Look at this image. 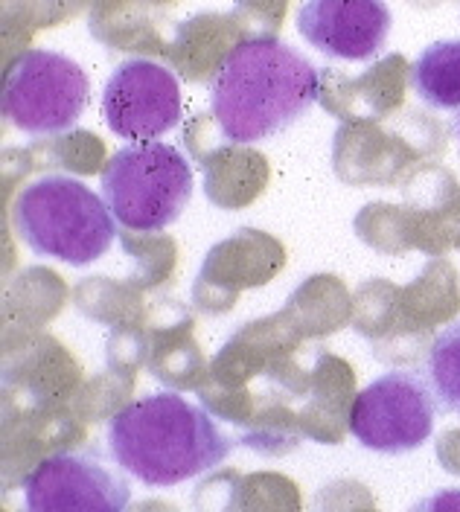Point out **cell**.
I'll return each mask as SVG.
<instances>
[{
    "label": "cell",
    "instance_id": "cell-1",
    "mask_svg": "<svg viewBox=\"0 0 460 512\" xmlns=\"http://www.w3.org/2000/svg\"><path fill=\"white\" fill-rule=\"evenodd\" d=\"M321 94V73L274 35L242 38L210 79V114L233 146L263 143L292 128Z\"/></svg>",
    "mask_w": 460,
    "mask_h": 512
},
{
    "label": "cell",
    "instance_id": "cell-2",
    "mask_svg": "<svg viewBox=\"0 0 460 512\" xmlns=\"http://www.w3.org/2000/svg\"><path fill=\"white\" fill-rule=\"evenodd\" d=\"M105 443L117 466L146 486H175L213 472L236 446L204 405L175 390L120 408L108 419Z\"/></svg>",
    "mask_w": 460,
    "mask_h": 512
},
{
    "label": "cell",
    "instance_id": "cell-3",
    "mask_svg": "<svg viewBox=\"0 0 460 512\" xmlns=\"http://www.w3.org/2000/svg\"><path fill=\"white\" fill-rule=\"evenodd\" d=\"M12 222L35 256L85 268L111 251L117 219L105 198L70 175H44L18 192Z\"/></svg>",
    "mask_w": 460,
    "mask_h": 512
},
{
    "label": "cell",
    "instance_id": "cell-4",
    "mask_svg": "<svg viewBox=\"0 0 460 512\" xmlns=\"http://www.w3.org/2000/svg\"><path fill=\"white\" fill-rule=\"evenodd\" d=\"M193 166L178 146L129 143L114 152L102 169V198L114 219L137 230L155 233L181 219L193 198Z\"/></svg>",
    "mask_w": 460,
    "mask_h": 512
},
{
    "label": "cell",
    "instance_id": "cell-5",
    "mask_svg": "<svg viewBox=\"0 0 460 512\" xmlns=\"http://www.w3.org/2000/svg\"><path fill=\"white\" fill-rule=\"evenodd\" d=\"M91 102V79L82 64L56 50H24L3 73V120L30 137H53L73 128Z\"/></svg>",
    "mask_w": 460,
    "mask_h": 512
},
{
    "label": "cell",
    "instance_id": "cell-6",
    "mask_svg": "<svg viewBox=\"0 0 460 512\" xmlns=\"http://www.w3.org/2000/svg\"><path fill=\"white\" fill-rule=\"evenodd\" d=\"M440 402L420 370H391L356 393L350 434L370 451L408 454L426 446Z\"/></svg>",
    "mask_w": 460,
    "mask_h": 512
},
{
    "label": "cell",
    "instance_id": "cell-7",
    "mask_svg": "<svg viewBox=\"0 0 460 512\" xmlns=\"http://www.w3.org/2000/svg\"><path fill=\"white\" fill-rule=\"evenodd\" d=\"M24 512H129L132 489L97 451L65 448L27 475Z\"/></svg>",
    "mask_w": 460,
    "mask_h": 512
},
{
    "label": "cell",
    "instance_id": "cell-8",
    "mask_svg": "<svg viewBox=\"0 0 460 512\" xmlns=\"http://www.w3.org/2000/svg\"><path fill=\"white\" fill-rule=\"evenodd\" d=\"M102 117L129 143H155L181 123V82L152 59H129L105 82Z\"/></svg>",
    "mask_w": 460,
    "mask_h": 512
},
{
    "label": "cell",
    "instance_id": "cell-9",
    "mask_svg": "<svg viewBox=\"0 0 460 512\" xmlns=\"http://www.w3.org/2000/svg\"><path fill=\"white\" fill-rule=\"evenodd\" d=\"M295 24L327 59L367 62L385 50L394 15L385 0H303Z\"/></svg>",
    "mask_w": 460,
    "mask_h": 512
},
{
    "label": "cell",
    "instance_id": "cell-10",
    "mask_svg": "<svg viewBox=\"0 0 460 512\" xmlns=\"http://www.w3.org/2000/svg\"><path fill=\"white\" fill-rule=\"evenodd\" d=\"M411 88L431 111H460V38L434 41L411 67Z\"/></svg>",
    "mask_w": 460,
    "mask_h": 512
},
{
    "label": "cell",
    "instance_id": "cell-11",
    "mask_svg": "<svg viewBox=\"0 0 460 512\" xmlns=\"http://www.w3.org/2000/svg\"><path fill=\"white\" fill-rule=\"evenodd\" d=\"M426 379L440 408L460 416V318L434 335L426 352Z\"/></svg>",
    "mask_w": 460,
    "mask_h": 512
},
{
    "label": "cell",
    "instance_id": "cell-12",
    "mask_svg": "<svg viewBox=\"0 0 460 512\" xmlns=\"http://www.w3.org/2000/svg\"><path fill=\"white\" fill-rule=\"evenodd\" d=\"M242 512H300V495L283 475H251L239 486Z\"/></svg>",
    "mask_w": 460,
    "mask_h": 512
},
{
    "label": "cell",
    "instance_id": "cell-13",
    "mask_svg": "<svg viewBox=\"0 0 460 512\" xmlns=\"http://www.w3.org/2000/svg\"><path fill=\"white\" fill-rule=\"evenodd\" d=\"M408 512H460V486L437 489L426 498H420Z\"/></svg>",
    "mask_w": 460,
    "mask_h": 512
},
{
    "label": "cell",
    "instance_id": "cell-14",
    "mask_svg": "<svg viewBox=\"0 0 460 512\" xmlns=\"http://www.w3.org/2000/svg\"><path fill=\"white\" fill-rule=\"evenodd\" d=\"M437 454L446 472H458L460 475V431H446L437 443Z\"/></svg>",
    "mask_w": 460,
    "mask_h": 512
},
{
    "label": "cell",
    "instance_id": "cell-15",
    "mask_svg": "<svg viewBox=\"0 0 460 512\" xmlns=\"http://www.w3.org/2000/svg\"><path fill=\"white\" fill-rule=\"evenodd\" d=\"M129 512H178L175 507H169L164 501H146V504H137L134 510Z\"/></svg>",
    "mask_w": 460,
    "mask_h": 512
},
{
    "label": "cell",
    "instance_id": "cell-16",
    "mask_svg": "<svg viewBox=\"0 0 460 512\" xmlns=\"http://www.w3.org/2000/svg\"><path fill=\"white\" fill-rule=\"evenodd\" d=\"M452 128H455V134H458V140H460V111L455 114V120H452Z\"/></svg>",
    "mask_w": 460,
    "mask_h": 512
}]
</instances>
